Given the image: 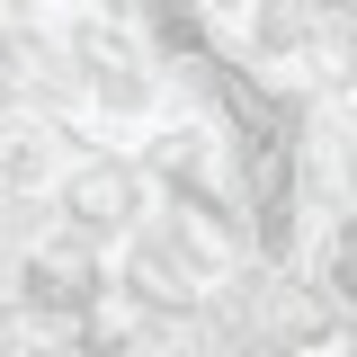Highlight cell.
Returning <instances> with one entry per match:
<instances>
[{"label":"cell","mask_w":357,"mask_h":357,"mask_svg":"<svg viewBox=\"0 0 357 357\" xmlns=\"http://www.w3.org/2000/svg\"><path fill=\"white\" fill-rule=\"evenodd\" d=\"M134 206H143V178L126 161H89V170L63 178V215L72 223H126Z\"/></svg>","instance_id":"1"}]
</instances>
